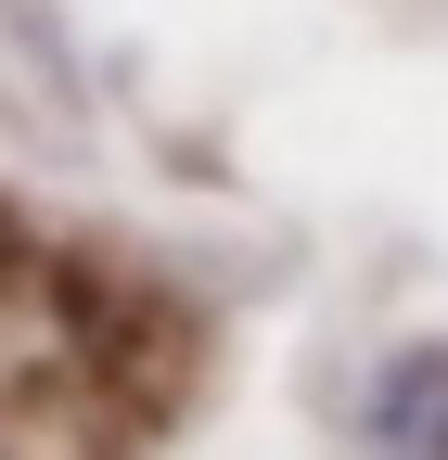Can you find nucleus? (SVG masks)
<instances>
[{
    "label": "nucleus",
    "mask_w": 448,
    "mask_h": 460,
    "mask_svg": "<svg viewBox=\"0 0 448 460\" xmlns=\"http://www.w3.org/2000/svg\"><path fill=\"white\" fill-rule=\"evenodd\" d=\"M372 460H448V345H410L372 384Z\"/></svg>",
    "instance_id": "f257e3e1"
}]
</instances>
